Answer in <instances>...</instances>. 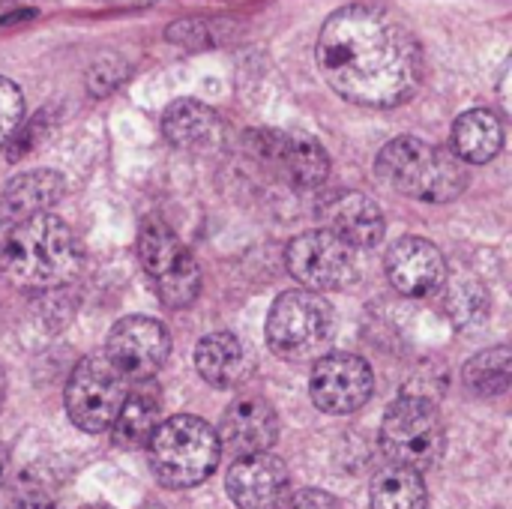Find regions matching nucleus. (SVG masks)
Here are the masks:
<instances>
[{
    "label": "nucleus",
    "mask_w": 512,
    "mask_h": 509,
    "mask_svg": "<svg viewBox=\"0 0 512 509\" xmlns=\"http://www.w3.org/2000/svg\"><path fill=\"white\" fill-rule=\"evenodd\" d=\"M315 57L321 75L342 99L369 108L405 102L423 75L417 36L378 6L333 12L321 27Z\"/></svg>",
    "instance_id": "1"
},
{
    "label": "nucleus",
    "mask_w": 512,
    "mask_h": 509,
    "mask_svg": "<svg viewBox=\"0 0 512 509\" xmlns=\"http://www.w3.org/2000/svg\"><path fill=\"white\" fill-rule=\"evenodd\" d=\"M0 261L6 279L15 288L57 291L69 279H75L81 267V246L60 216L42 210L27 216L12 231Z\"/></svg>",
    "instance_id": "2"
},
{
    "label": "nucleus",
    "mask_w": 512,
    "mask_h": 509,
    "mask_svg": "<svg viewBox=\"0 0 512 509\" xmlns=\"http://www.w3.org/2000/svg\"><path fill=\"white\" fill-rule=\"evenodd\" d=\"M378 177L390 189L429 204H447L468 189L465 162L456 153L414 135L393 138L381 150Z\"/></svg>",
    "instance_id": "3"
},
{
    "label": "nucleus",
    "mask_w": 512,
    "mask_h": 509,
    "mask_svg": "<svg viewBox=\"0 0 512 509\" xmlns=\"http://www.w3.org/2000/svg\"><path fill=\"white\" fill-rule=\"evenodd\" d=\"M147 447H150V468L156 480L168 489L201 486L216 471L222 456L216 429L201 417H189V414L159 423Z\"/></svg>",
    "instance_id": "4"
},
{
    "label": "nucleus",
    "mask_w": 512,
    "mask_h": 509,
    "mask_svg": "<svg viewBox=\"0 0 512 509\" xmlns=\"http://www.w3.org/2000/svg\"><path fill=\"white\" fill-rule=\"evenodd\" d=\"M336 315L318 291H285L267 315V342L282 360H312L333 342Z\"/></svg>",
    "instance_id": "5"
},
{
    "label": "nucleus",
    "mask_w": 512,
    "mask_h": 509,
    "mask_svg": "<svg viewBox=\"0 0 512 509\" xmlns=\"http://www.w3.org/2000/svg\"><path fill=\"white\" fill-rule=\"evenodd\" d=\"M381 447L393 459V465L411 471L435 468L447 447L441 411L420 396L396 399L381 423Z\"/></svg>",
    "instance_id": "6"
},
{
    "label": "nucleus",
    "mask_w": 512,
    "mask_h": 509,
    "mask_svg": "<svg viewBox=\"0 0 512 509\" xmlns=\"http://www.w3.org/2000/svg\"><path fill=\"white\" fill-rule=\"evenodd\" d=\"M138 255L168 309H186L195 303L201 291V270L171 225L162 219H147L138 234Z\"/></svg>",
    "instance_id": "7"
},
{
    "label": "nucleus",
    "mask_w": 512,
    "mask_h": 509,
    "mask_svg": "<svg viewBox=\"0 0 512 509\" xmlns=\"http://www.w3.org/2000/svg\"><path fill=\"white\" fill-rule=\"evenodd\" d=\"M126 399V378L108 360V354L84 357L66 384V411L69 420L81 432H105L111 429L120 405Z\"/></svg>",
    "instance_id": "8"
},
{
    "label": "nucleus",
    "mask_w": 512,
    "mask_h": 509,
    "mask_svg": "<svg viewBox=\"0 0 512 509\" xmlns=\"http://www.w3.org/2000/svg\"><path fill=\"white\" fill-rule=\"evenodd\" d=\"M285 258L291 276L309 291H336L351 285L357 276L354 249L327 228L294 237Z\"/></svg>",
    "instance_id": "9"
},
{
    "label": "nucleus",
    "mask_w": 512,
    "mask_h": 509,
    "mask_svg": "<svg viewBox=\"0 0 512 509\" xmlns=\"http://www.w3.org/2000/svg\"><path fill=\"white\" fill-rule=\"evenodd\" d=\"M105 354L126 381H150L171 354V336L159 321L129 315L111 327Z\"/></svg>",
    "instance_id": "10"
},
{
    "label": "nucleus",
    "mask_w": 512,
    "mask_h": 509,
    "mask_svg": "<svg viewBox=\"0 0 512 509\" xmlns=\"http://www.w3.org/2000/svg\"><path fill=\"white\" fill-rule=\"evenodd\" d=\"M375 390L369 363L357 354H327L315 363L309 393L318 411L342 417L360 411Z\"/></svg>",
    "instance_id": "11"
},
{
    "label": "nucleus",
    "mask_w": 512,
    "mask_h": 509,
    "mask_svg": "<svg viewBox=\"0 0 512 509\" xmlns=\"http://www.w3.org/2000/svg\"><path fill=\"white\" fill-rule=\"evenodd\" d=\"M246 144L258 159L273 165L291 186L312 189L327 180L330 156L321 147V141L303 132H252Z\"/></svg>",
    "instance_id": "12"
},
{
    "label": "nucleus",
    "mask_w": 512,
    "mask_h": 509,
    "mask_svg": "<svg viewBox=\"0 0 512 509\" xmlns=\"http://www.w3.org/2000/svg\"><path fill=\"white\" fill-rule=\"evenodd\" d=\"M225 489L240 509H279L288 498L291 474L285 462L270 450L252 453V456H240L231 465L225 477Z\"/></svg>",
    "instance_id": "13"
},
{
    "label": "nucleus",
    "mask_w": 512,
    "mask_h": 509,
    "mask_svg": "<svg viewBox=\"0 0 512 509\" xmlns=\"http://www.w3.org/2000/svg\"><path fill=\"white\" fill-rule=\"evenodd\" d=\"M387 279L405 297H426L447 279L441 249L426 237H402L387 252Z\"/></svg>",
    "instance_id": "14"
},
{
    "label": "nucleus",
    "mask_w": 512,
    "mask_h": 509,
    "mask_svg": "<svg viewBox=\"0 0 512 509\" xmlns=\"http://www.w3.org/2000/svg\"><path fill=\"white\" fill-rule=\"evenodd\" d=\"M219 447L231 456H252L267 453L279 438V417L276 411L255 396L237 399L219 423Z\"/></svg>",
    "instance_id": "15"
},
{
    "label": "nucleus",
    "mask_w": 512,
    "mask_h": 509,
    "mask_svg": "<svg viewBox=\"0 0 512 509\" xmlns=\"http://www.w3.org/2000/svg\"><path fill=\"white\" fill-rule=\"evenodd\" d=\"M327 231L345 240L351 249H375L384 240V216L378 204L363 192H342L321 207Z\"/></svg>",
    "instance_id": "16"
},
{
    "label": "nucleus",
    "mask_w": 512,
    "mask_h": 509,
    "mask_svg": "<svg viewBox=\"0 0 512 509\" xmlns=\"http://www.w3.org/2000/svg\"><path fill=\"white\" fill-rule=\"evenodd\" d=\"M195 369L210 387L231 390V387L246 381L252 363H249V354H246V348L240 345L237 336L210 333L195 348Z\"/></svg>",
    "instance_id": "17"
},
{
    "label": "nucleus",
    "mask_w": 512,
    "mask_h": 509,
    "mask_svg": "<svg viewBox=\"0 0 512 509\" xmlns=\"http://www.w3.org/2000/svg\"><path fill=\"white\" fill-rule=\"evenodd\" d=\"M162 132L180 150H201L219 144L222 120L210 105H201L195 99H177L162 114Z\"/></svg>",
    "instance_id": "18"
},
{
    "label": "nucleus",
    "mask_w": 512,
    "mask_h": 509,
    "mask_svg": "<svg viewBox=\"0 0 512 509\" xmlns=\"http://www.w3.org/2000/svg\"><path fill=\"white\" fill-rule=\"evenodd\" d=\"M453 147H456V156L462 162L486 165L504 147V126H501V120L492 111L474 108V111H468V114H462L456 120V126H453Z\"/></svg>",
    "instance_id": "19"
},
{
    "label": "nucleus",
    "mask_w": 512,
    "mask_h": 509,
    "mask_svg": "<svg viewBox=\"0 0 512 509\" xmlns=\"http://www.w3.org/2000/svg\"><path fill=\"white\" fill-rule=\"evenodd\" d=\"M159 426V399L147 390L138 393H126L111 429H114V444L120 450H138L147 447L150 435Z\"/></svg>",
    "instance_id": "20"
},
{
    "label": "nucleus",
    "mask_w": 512,
    "mask_h": 509,
    "mask_svg": "<svg viewBox=\"0 0 512 509\" xmlns=\"http://www.w3.org/2000/svg\"><path fill=\"white\" fill-rule=\"evenodd\" d=\"M66 192V183L57 171H27V174H18L15 180L6 183V189L0 192L18 213L21 219L33 216V213H42V210H51Z\"/></svg>",
    "instance_id": "21"
},
{
    "label": "nucleus",
    "mask_w": 512,
    "mask_h": 509,
    "mask_svg": "<svg viewBox=\"0 0 512 509\" xmlns=\"http://www.w3.org/2000/svg\"><path fill=\"white\" fill-rule=\"evenodd\" d=\"M369 504L372 509H426L429 492L420 471L393 465L372 480Z\"/></svg>",
    "instance_id": "22"
},
{
    "label": "nucleus",
    "mask_w": 512,
    "mask_h": 509,
    "mask_svg": "<svg viewBox=\"0 0 512 509\" xmlns=\"http://www.w3.org/2000/svg\"><path fill=\"white\" fill-rule=\"evenodd\" d=\"M512 384V354L507 345L489 348L468 360L465 366V387L480 399L504 396Z\"/></svg>",
    "instance_id": "23"
},
{
    "label": "nucleus",
    "mask_w": 512,
    "mask_h": 509,
    "mask_svg": "<svg viewBox=\"0 0 512 509\" xmlns=\"http://www.w3.org/2000/svg\"><path fill=\"white\" fill-rule=\"evenodd\" d=\"M21 117H24V96L18 84H12L9 78H0V147L18 129Z\"/></svg>",
    "instance_id": "24"
},
{
    "label": "nucleus",
    "mask_w": 512,
    "mask_h": 509,
    "mask_svg": "<svg viewBox=\"0 0 512 509\" xmlns=\"http://www.w3.org/2000/svg\"><path fill=\"white\" fill-rule=\"evenodd\" d=\"M210 24L207 21H198V18H186V21H177L168 27V42L180 45V48H189V51H201V48H210L213 39H210Z\"/></svg>",
    "instance_id": "25"
},
{
    "label": "nucleus",
    "mask_w": 512,
    "mask_h": 509,
    "mask_svg": "<svg viewBox=\"0 0 512 509\" xmlns=\"http://www.w3.org/2000/svg\"><path fill=\"white\" fill-rule=\"evenodd\" d=\"M123 75H126V63H123L120 57H105V60H99V63L90 69V75H87V90H90L93 96H105V93H111V90L123 81Z\"/></svg>",
    "instance_id": "26"
},
{
    "label": "nucleus",
    "mask_w": 512,
    "mask_h": 509,
    "mask_svg": "<svg viewBox=\"0 0 512 509\" xmlns=\"http://www.w3.org/2000/svg\"><path fill=\"white\" fill-rule=\"evenodd\" d=\"M288 509H342L339 501L330 495V492H321V489H303L297 495H291Z\"/></svg>",
    "instance_id": "27"
},
{
    "label": "nucleus",
    "mask_w": 512,
    "mask_h": 509,
    "mask_svg": "<svg viewBox=\"0 0 512 509\" xmlns=\"http://www.w3.org/2000/svg\"><path fill=\"white\" fill-rule=\"evenodd\" d=\"M6 509H54V501L45 489L39 486H27V489H18L12 495V501L6 504Z\"/></svg>",
    "instance_id": "28"
},
{
    "label": "nucleus",
    "mask_w": 512,
    "mask_h": 509,
    "mask_svg": "<svg viewBox=\"0 0 512 509\" xmlns=\"http://www.w3.org/2000/svg\"><path fill=\"white\" fill-rule=\"evenodd\" d=\"M24 219H21V213L0 195V255L6 252V243H9V237H12V231L21 225Z\"/></svg>",
    "instance_id": "29"
},
{
    "label": "nucleus",
    "mask_w": 512,
    "mask_h": 509,
    "mask_svg": "<svg viewBox=\"0 0 512 509\" xmlns=\"http://www.w3.org/2000/svg\"><path fill=\"white\" fill-rule=\"evenodd\" d=\"M33 18H36V9H18V12H9V15H0V27H12V24L33 21Z\"/></svg>",
    "instance_id": "30"
},
{
    "label": "nucleus",
    "mask_w": 512,
    "mask_h": 509,
    "mask_svg": "<svg viewBox=\"0 0 512 509\" xmlns=\"http://www.w3.org/2000/svg\"><path fill=\"white\" fill-rule=\"evenodd\" d=\"M6 477H9V450L0 444V486L6 483Z\"/></svg>",
    "instance_id": "31"
},
{
    "label": "nucleus",
    "mask_w": 512,
    "mask_h": 509,
    "mask_svg": "<svg viewBox=\"0 0 512 509\" xmlns=\"http://www.w3.org/2000/svg\"><path fill=\"white\" fill-rule=\"evenodd\" d=\"M3 399H6V372L0 366V405H3Z\"/></svg>",
    "instance_id": "32"
},
{
    "label": "nucleus",
    "mask_w": 512,
    "mask_h": 509,
    "mask_svg": "<svg viewBox=\"0 0 512 509\" xmlns=\"http://www.w3.org/2000/svg\"><path fill=\"white\" fill-rule=\"evenodd\" d=\"M81 509H111V507H105V504H87V507H81Z\"/></svg>",
    "instance_id": "33"
},
{
    "label": "nucleus",
    "mask_w": 512,
    "mask_h": 509,
    "mask_svg": "<svg viewBox=\"0 0 512 509\" xmlns=\"http://www.w3.org/2000/svg\"><path fill=\"white\" fill-rule=\"evenodd\" d=\"M141 509H165V507H159V504H147V507H141Z\"/></svg>",
    "instance_id": "34"
}]
</instances>
